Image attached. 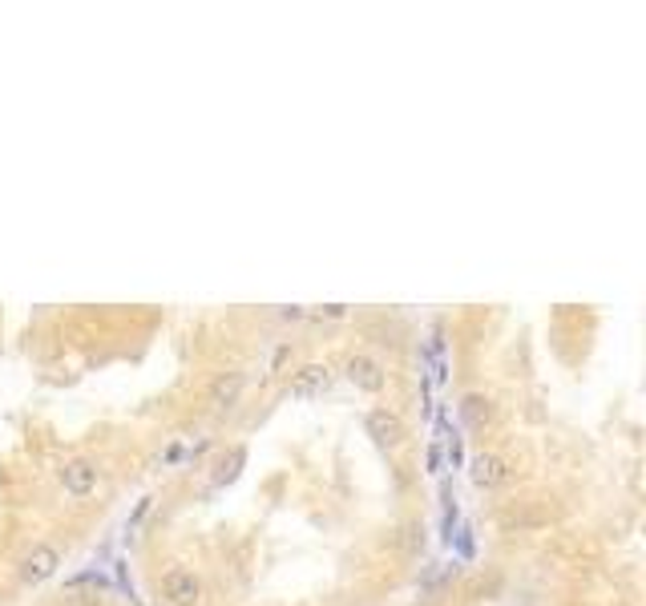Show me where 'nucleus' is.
<instances>
[{
  "label": "nucleus",
  "instance_id": "nucleus-9",
  "mask_svg": "<svg viewBox=\"0 0 646 606\" xmlns=\"http://www.w3.org/2000/svg\"><path fill=\"white\" fill-rule=\"evenodd\" d=\"M243 392V377L238 372H222L214 385H210V404H219V408H230Z\"/></svg>",
  "mask_w": 646,
  "mask_h": 606
},
{
  "label": "nucleus",
  "instance_id": "nucleus-5",
  "mask_svg": "<svg viewBox=\"0 0 646 606\" xmlns=\"http://www.w3.org/2000/svg\"><path fill=\"white\" fill-rule=\"evenodd\" d=\"M469 478H473L477 489H497L510 481V465H505V457H497V453H477Z\"/></svg>",
  "mask_w": 646,
  "mask_h": 606
},
{
  "label": "nucleus",
  "instance_id": "nucleus-3",
  "mask_svg": "<svg viewBox=\"0 0 646 606\" xmlns=\"http://www.w3.org/2000/svg\"><path fill=\"white\" fill-rule=\"evenodd\" d=\"M57 478H61L65 493H74V497H90L93 489H97V469H93V461H85V457L65 461V465L57 469Z\"/></svg>",
  "mask_w": 646,
  "mask_h": 606
},
{
  "label": "nucleus",
  "instance_id": "nucleus-7",
  "mask_svg": "<svg viewBox=\"0 0 646 606\" xmlns=\"http://www.w3.org/2000/svg\"><path fill=\"white\" fill-rule=\"evenodd\" d=\"M347 380H352L355 388H364V392H380V388H384L380 364H376V360H368V356H352V360H347Z\"/></svg>",
  "mask_w": 646,
  "mask_h": 606
},
{
  "label": "nucleus",
  "instance_id": "nucleus-10",
  "mask_svg": "<svg viewBox=\"0 0 646 606\" xmlns=\"http://www.w3.org/2000/svg\"><path fill=\"white\" fill-rule=\"evenodd\" d=\"M287 356H292V344H283V348L271 356V372H279V368H283V360H287Z\"/></svg>",
  "mask_w": 646,
  "mask_h": 606
},
{
  "label": "nucleus",
  "instance_id": "nucleus-4",
  "mask_svg": "<svg viewBox=\"0 0 646 606\" xmlns=\"http://www.w3.org/2000/svg\"><path fill=\"white\" fill-rule=\"evenodd\" d=\"M368 437H372L376 445H384V449H396V445L404 441V421L396 413H388V408H376V413H368Z\"/></svg>",
  "mask_w": 646,
  "mask_h": 606
},
{
  "label": "nucleus",
  "instance_id": "nucleus-2",
  "mask_svg": "<svg viewBox=\"0 0 646 606\" xmlns=\"http://www.w3.org/2000/svg\"><path fill=\"white\" fill-rule=\"evenodd\" d=\"M162 594H166V602H170V606H194V602H198V594H202V582L194 579L191 570L174 566V570H166Z\"/></svg>",
  "mask_w": 646,
  "mask_h": 606
},
{
  "label": "nucleus",
  "instance_id": "nucleus-6",
  "mask_svg": "<svg viewBox=\"0 0 646 606\" xmlns=\"http://www.w3.org/2000/svg\"><path fill=\"white\" fill-rule=\"evenodd\" d=\"M328 385H331V368L328 364H307V368H300V372H295L292 396H300V400H311V396H319Z\"/></svg>",
  "mask_w": 646,
  "mask_h": 606
},
{
  "label": "nucleus",
  "instance_id": "nucleus-1",
  "mask_svg": "<svg viewBox=\"0 0 646 606\" xmlns=\"http://www.w3.org/2000/svg\"><path fill=\"white\" fill-rule=\"evenodd\" d=\"M57 566H61V554L53 550V546H33V550L20 558V582H28V587H41V582H49L57 574Z\"/></svg>",
  "mask_w": 646,
  "mask_h": 606
},
{
  "label": "nucleus",
  "instance_id": "nucleus-8",
  "mask_svg": "<svg viewBox=\"0 0 646 606\" xmlns=\"http://www.w3.org/2000/svg\"><path fill=\"white\" fill-rule=\"evenodd\" d=\"M461 416L473 424V429H485V424L493 421V400L489 396H481V392H469L461 400Z\"/></svg>",
  "mask_w": 646,
  "mask_h": 606
},
{
  "label": "nucleus",
  "instance_id": "nucleus-11",
  "mask_svg": "<svg viewBox=\"0 0 646 606\" xmlns=\"http://www.w3.org/2000/svg\"><path fill=\"white\" fill-rule=\"evenodd\" d=\"M323 315H328V320H339V315H344V303H331V307H328Z\"/></svg>",
  "mask_w": 646,
  "mask_h": 606
}]
</instances>
